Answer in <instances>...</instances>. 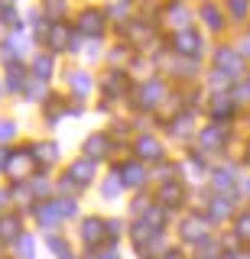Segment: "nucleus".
<instances>
[{"mask_svg": "<svg viewBox=\"0 0 250 259\" xmlns=\"http://www.w3.org/2000/svg\"><path fill=\"white\" fill-rule=\"evenodd\" d=\"M78 29H82L85 36H101V29H104V13L94 10V7H88V10L78 16Z\"/></svg>", "mask_w": 250, "mask_h": 259, "instance_id": "obj_1", "label": "nucleus"}, {"mask_svg": "<svg viewBox=\"0 0 250 259\" xmlns=\"http://www.w3.org/2000/svg\"><path fill=\"white\" fill-rule=\"evenodd\" d=\"M175 49H179L182 55H198V52H201V36H198L195 29L175 32Z\"/></svg>", "mask_w": 250, "mask_h": 259, "instance_id": "obj_2", "label": "nucleus"}, {"mask_svg": "<svg viewBox=\"0 0 250 259\" xmlns=\"http://www.w3.org/2000/svg\"><path fill=\"white\" fill-rule=\"evenodd\" d=\"M20 233H23L20 217H13V214H4V217H0V243H17Z\"/></svg>", "mask_w": 250, "mask_h": 259, "instance_id": "obj_3", "label": "nucleus"}, {"mask_svg": "<svg viewBox=\"0 0 250 259\" xmlns=\"http://www.w3.org/2000/svg\"><path fill=\"white\" fill-rule=\"evenodd\" d=\"M33 162H36V156H33V152H13V156H10V162H7V168H10V175L23 178V175H29Z\"/></svg>", "mask_w": 250, "mask_h": 259, "instance_id": "obj_4", "label": "nucleus"}, {"mask_svg": "<svg viewBox=\"0 0 250 259\" xmlns=\"http://www.w3.org/2000/svg\"><path fill=\"white\" fill-rule=\"evenodd\" d=\"M36 217H39V227H55L62 221L59 201H43V204H36Z\"/></svg>", "mask_w": 250, "mask_h": 259, "instance_id": "obj_5", "label": "nucleus"}, {"mask_svg": "<svg viewBox=\"0 0 250 259\" xmlns=\"http://www.w3.org/2000/svg\"><path fill=\"white\" fill-rule=\"evenodd\" d=\"M143 182H147V172H143L136 162H130V165H120V185H124V188H140Z\"/></svg>", "mask_w": 250, "mask_h": 259, "instance_id": "obj_6", "label": "nucleus"}, {"mask_svg": "<svg viewBox=\"0 0 250 259\" xmlns=\"http://www.w3.org/2000/svg\"><path fill=\"white\" fill-rule=\"evenodd\" d=\"M111 152V140L108 136H101V133H94V136H88V143H85V159H98V156H108Z\"/></svg>", "mask_w": 250, "mask_h": 259, "instance_id": "obj_7", "label": "nucleus"}, {"mask_svg": "<svg viewBox=\"0 0 250 259\" xmlns=\"http://www.w3.org/2000/svg\"><path fill=\"white\" fill-rule=\"evenodd\" d=\"M68 178H78V185H88V182L94 178V162H91V159H78V162H72Z\"/></svg>", "mask_w": 250, "mask_h": 259, "instance_id": "obj_8", "label": "nucleus"}, {"mask_svg": "<svg viewBox=\"0 0 250 259\" xmlns=\"http://www.w3.org/2000/svg\"><path fill=\"white\" fill-rule=\"evenodd\" d=\"M104 233V221H98V217H88V221L82 224V240L88 243V246H94V243L101 240Z\"/></svg>", "mask_w": 250, "mask_h": 259, "instance_id": "obj_9", "label": "nucleus"}, {"mask_svg": "<svg viewBox=\"0 0 250 259\" xmlns=\"http://www.w3.org/2000/svg\"><path fill=\"white\" fill-rule=\"evenodd\" d=\"M136 156H143V159H163V146L153 140V136H140V143H136Z\"/></svg>", "mask_w": 250, "mask_h": 259, "instance_id": "obj_10", "label": "nucleus"}, {"mask_svg": "<svg viewBox=\"0 0 250 259\" xmlns=\"http://www.w3.org/2000/svg\"><path fill=\"white\" fill-rule=\"evenodd\" d=\"M159 97H163V84H159V81H147V84H143V94H140V104L143 107H153Z\"/></svg>", "mask_w": 250, "mask_h": 259, "instance_id": "obj_11", "label": "nucleus"}, {"mask_svg": "<svg viewBox=\"0 0 250 259\" xmlns=\"http://www.w3.org/2000/svg\"><path fill=\"white\" fill-rule=\"evenodd\" d=\"M205 221H201V217H189V221H185V227H182V237L185 240H201L205 237Z\"/></svg>", "mask_w": 250, "mask_h": 259, "instance_id": "obj_12", "label": "nucleus"}, {"mask_svg": "<svg viewBox=\"0 0 250 259\" xmlns=\"http://www.w3.org/2000/svg\"><path fill=\"white\" fill-rule=\"evenodd\" d=\"M7 84H10V91H20L23 84H26V71H23L20 62H10V71H7Z\"/></svg>", "mask_w": 250, "mask_h": 259, "instance_id": "obj_13", "label": "nucleus"}, {"mask_svg": "<svg viewBox=\"0 0 250 259\" xmlns=\"http://www.w3.org/2000/svg\"><path fill=\"white\" fill-rule=\"evenodd\" d=\"M218 68H221V71H237L240 59L231 52V49H221V52H218Z\"/></svg>", "mask_w": 250, "mask_h": 259, "instance_id": "obj_14", "label": "nucleus"}, {"mask_svg": "<svg viewBox=\"0 0 250 259\" xmlns=\"http://www.w3.org/2000/svg\"><path fill=\"white\" fill-rule=\"evenodd\" d=\"M33 71H36L39 81H46V78L52 75V59H49V55H39V59L33 62Z\"/></svg>", "mask_w": 250, "mask_h": 259, "instance_id": "obj_15", "label": "nucleus"}, {"mask_svg": "<svg viewBox=\"0 0 250 259\" xmlns=\"http://www.w3.org/2000/svg\"><path fill=\"white\" fill-rule=\"evenodd\" d=\"M65 39H68L65 26H52V29H49V46H52V49H59V52H62V49H65ZM68 42H72V39H68Z\"/></svg>", "mask_w": 250, "mask_h": 259, "instance_id": "obj_16", "label": "nucleus"}, {"mask_svg": "<svg viewBox=\"0 0 250 259\" xmlns=\"http://www.w3.org/2000/svg\"><path fill=\"white\" fill-rule=\"evenodd\" d=\"M201 143H208V149H218V146L224 143V133L218 126H208L205 133H201Z\"/></svg>", "mask_w": 250, "mask_h": 259, "instance_id": "obj_17", "label": "nucleus"}, {"mask_svg": "<svg viewBox=\"0 0 250 259\" xmlns=\"http://www.w3.org/2000/svg\"><path fill=\"white\" fill-rule=\"evenodd\" d=\"M182 201V188L179 185H166L163 188V204H179Z\"/></svg>", "mask_w": 250, "mask_h": 259, "instance_id": "obj_18", "label": "nucleus"}, {"mask_svg": "<svg viewBox=\"0 0 250 259\" xmlns=\"http://www.w3.org/2000/svg\"><path fill=\"white\" fill-rule=\"evenodd\" d=\"M17 253H20V259H33V237H23L17 240Z\"/></svg>", "mask_w": 250, "mask_h": 259, "instance_id": "obj_19", "label": "nucleus"}, {"mask_svg": "<svg viewBox=\"0 0 250 259\" xmlns=\"http://www.w3.org/2000/svg\"><path fill=\"white\" fill-rule=\"evenodd\" d=\"M49 249H52V256H59V259H72L65 240H59V237H49Z\"/></svg>", "mask_w": 250, "mask_h": 259, "instance_id": "obj_20", "label": "nucleus"}, {"mask_svg": "<svg viewBox=\"0 0 250 259\" xmlns=\"http://www.w3.org/2000/svg\"><path fill=\"white\" fill-rule=\"evenodd\" d=\"M234 230H237V237H240V240H247V243H250V214H240Z\"/></svg>", "mask_w": 250, "mask_h": 259, "instance_id": "obj_21", "label": "nucleus"}, {"mask_svg": "<svg viewBox=\"0 0 250 259\" xmlns=\"http://www.w3.org/2000/svg\"><path fill=\"white\" fill-rule=\"evenodd\" d=\"M201 16L208 20V26H211V29H221V16H218V10H215L211 4H208V7H201Z\"/></svg>", "mask_w": 250, "mask_h": 259, "instance_id": "obj_22", "label": "nucleus"}, {"mask_svg": "<svg viewBox=\"0 0 250 259\" xmlns=\"http://www.w3.org/2000/svg\"><path fill=\"white\" fill-rule=\"evenodd\" d=\"M72 88H75L78 94H88V88H91V81H88L85 71H78V75H72Z\"/></svg>", "mask_w": 250, "mask_h": 259, "instance_id": "obj_23", "label": "nucleus"}, {"mask_svg": "<svg viewBox=\"0 0 250 259\" xmlns=\"http://www.w3.org/2000/svg\"><path fill=\"white\" fill-rule=\"evenodd\" d=\"M104 194H108V198H117V194H120V178H117V175L108 178V185H104Z\"/></svg>", "mask_w": 250, "mask_h": 259, "instance_id": "obj_24", "label": "nucleus"}, {"mask_svg": "<svg viewBox=\"0 0 250 259\" xmlns=\"http://www.w3.org/2000/svg\"><path fill=\"white\" fill-rule=\"evenodd\" d=\"M228 10H231V13L240 20V16L247 13V0H228Z\"/></svg>", "mask_w": 250, "mask_h": 259, "instance_id": "obj_25", "label": "nucleus"}, {"mask_svg": "<svg viewBox=\"0 0 250 259\" xmlns=\"http://www.w3.org/2000/svg\"><path fill=\"white\" fill-rule=\"evenodd\" d=\"M55 152H59V149H55V143H43V146H39V159H43V162H46V159L52 162Z\"/></svg>", "mask_w": 250, "mask_h": 259, "instance_id": "obj_26", "label": "nucleus"}, {"mask_svg": "<svg viewBox=\"0 0 250 259\" xmlns=\"http://www.w3.org/2000/svg\"><path fill=\"white\" fill-rule=\"evenodd\" d=\"M46 13L62 16V13H65V0H46Z\"/></svg>", "mask_w": 250, "mask_h": 259, "instance_id": "obj_27", "label": "nucleus"}, {"mask_svg": "<svg viewBox=\"0 0 250 259\" xmlns=\"http://www.w3.org/2000/svg\"><path fill=\"white\" fill-rule=\"evenodd\" d=\"M13 133H17V126H13L10 120H0V140H10Z\"/></svg>", "mask_w": 250, "mask_h": 259, "instance_id": "obj_28", "label": "nucleus"}, {"mask_svg": "<svg viewBox=\"0 0 250 259\" xmlns=\"http://www.w3.org/2000/svg\"><path fill=\"white\" fill-rule=\"evenodd\" d=\"M7 162H10V152H7V149H0V168H7Z\"/></svg>", "mask_w": 250, "mask_h": 259, "instance_id": "obj_29", "label": "nucleus"}, {"mask_svg": "<svg viewBox=\"0 0 250 259\" xmlns=\"http://www.w3.org/2000/svg\"><path fill=\"white\" fill-rule=\"evenodd\" d=\"M10 10V4H7V0H0V20H4V13Z\"/></svg>", "mask_w": 250, "mask_h": 259, "instance_id": "obj_30", "label": "nucleus"}, {"mask_svg": "<svg viewBox=\"0 0 250 259\" xmlns=\"http://www.w3.org/2000/svg\"><path fill=\"white\" fill-rule=\"evenodd\" d=\"M163 259H182V256H179V253H175V249H169V253H166Z\"/></svg>", "mask_w": 250, "mask_h": 259, "instance_id": "obj_31", "label": "nucleus"}, {"mask_svg": "<svg viewBox=\"0 0 250 259\" xmlns=\"http://www.w3.org/2000/svg\"><path fill=\"white\" fill-rule=\"evenodd\" d=\"M4 204H7V194H4V191H0V207H4Z\"/></svg>", "mask_w": 250, "mask_h": 259, "instance_id": "obj_32", "label": "nucleus"}]
</instances>
